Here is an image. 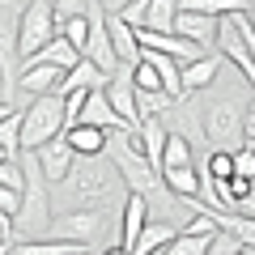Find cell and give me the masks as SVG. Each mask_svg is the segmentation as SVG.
Segmentation results:
<instances>
[{
	"label": "cell",
	"instance_id": "obj_3",
	"mask_svg": "<svg viewBox=\"0 0 255 255\" xmlns=\"http://www.w3.org/2000/svg\"><path fill=\"white\" fill-rule=\"evenodd\" d=\"M64 132H68V98L60 90L34 94V102L26 107V124H21V149H43Z\"/></svg>",
	"mask_w": 255,
	"mask_h": 255
},
{
	"label": "cell",
	"instance_id": "obj_2",
	"mask_svg": "<svg viewBox=\"0 0 255 255\" xmlns=\"http://www.w3.org/2000/svg\"><path fill=\"white\" fill-rule=\"evenodd\" d=\"M107 153L115 157L119 174H124V183H128L132 191H145V196H153L157 187H166L162 170H157V166L145 157V149H140V128H124V132H111Z\"/></svg>",
	"mask_w": 255,
	"mask_h": 255
},
{
	"label": "cell",
	"instance_id": "obj_13",
	"mask_svg": "<svg viewBox=\"0 0 255 255\" xmlns=\"http://www.w3.org/2000/svg\"><path fill=\"white\" fill-rule=\"evenodd\" d=\"M226 64H230V60H226L221 51H209V55H200V60H187V64H183V90H187V94L209 90Z\"/></svg>",
	"mask_w": 255,
	"mask_h": 255
},
{
	"label": "cell",
	"instance_id": "obj_11",
	"mask_svg": "<svg viewBox=\"0 0 255 255\" xmlns=\"http://www.w3.org/2000/svg\"><path fill=\"white\" fill-rule=\"evenodd\" d=\"M217 30H221V17L217 13H204V9H179V21H174V34H187L196 43H204L213 51L217 47Z\"/></svg>",
	"mask_w": 255,
	"mask_h": 255
},
{
	"label": "cell",
	"instance_id": "obj_16",
	"mask_svg": "<svg viewBox=\"0 0 255 255\" xmlns=\"http://www.w3.org/2000/svg\"><path fill=\"white\" fill-rule=\"evenodd\" d=\"M13 251H17V255H85V251H94V247L90 243H77V238H55L51 234L47 243H13Z\"/></svg>",
	"mask_w": 255,
	"mask_h": 255
},
{
	"label": "cell",
	"instance_id": "obj_4",
	"mask_svg": "<svg viewBox=\"0 0 255 255\" xmlns=\"http://www.w3.org/2000/svg\"><path fill=\"white\" fill-rule=\"evenodd\" d=\"M21 162H26V191H21V209H17V230L21 234H38V230H51V179L43 174L34 149H21Z\"/></svg>",
	"mask_w": 255,
	"mask_h": 255
},
{
	"label": "cell",
	"instance_id": "obj_22",
	"mask_svg": "<svg viewBox=\"0 0 255 255\" xmlns=\"http://www.w3.org/2000/svg\"><path fill=\"white\" fill-rule=\"evenodd\" d=\"M166 166H191V145H187V136H174L170 132V140H166V162H162V170Z\"/></svg>",
	"mask_w": 255,
	"mask_h": 255
},
{
	"label": "cell",
	"instance_id": "obj_10",
	"mask_svg": "<svg viewBox=\"0 0 255 255\" xmlns=\"http://www.w3.org/2000/svg\"><path fill=\"white\" fill-rule=\"evenodd\" d=\"M34 153H38V162H43V174L51 179V187L68 179V174H73V166H77V157H81V153L73 149V140H68V136L47 140V145H43V149H34Z\"/></svg>",
	"mask_w": 255,
	"mask_h": 255
},
{
	"label": "cell",
	"instance_id": "obj_23",
	"mask_svg": "<svg viewBox=\"0 0 255 255\" xmlns=\"http://www.w3.org/2000/svg\"><path fill=\"white\" fill-rule=\"evenodd\" d=\"M0 187H17L26 191V162H0Z\"/></svg>",
	"mask_w": 255,
	"mask_h": 255
},
{
	"label": "cell",
	"instance_id": "obj_15",
	"mask_svg": "<svg viewBox=\"0 0 255 255\" xmlns=\"http://www.w3.org/2000/svg\"><path fill=\"white\" fill-rule=\"evenodd\" d=\"M162 179H166V191L179 196V200H196V196L204 191V179L191 170V166H166Z\"/></svg>",
	"mask_w": 255,
	"mask_h": 255
},
{
	"label": "cell",
	"instance_id": "obj_28",
	"mask_svg": "<svg viewBox=\"0 0 255 255\" xmlns=\"http://www.w3.org/2000/svg\"><path fill=\"white\" fill-rule=\"evenodd\" d=\"M251 115H255V107H251Z\"/></svg>",
	"mask_w": 255,
	"mask_h": 255
},
{
	"label": "cell",
	"instance_id": "obj_19",
	"mask_svg": "<svg viewBox=\"0 0 255 255\" xmlns=\"http://www.w3.org/2000/svg\"><path fill=\"white\" fill-rule=\"evenodd\" d=\"M30 60H51V64H64V68H73V64H77V60H85V55L77 51V47H73V38H68V34L60 30V34H55L47 47H38V51L30 55Z\"/></svg>",
	"mask_w": 255,
	"mask_h": 255
},
{
	"label": "cell",
	"instance_id": "obj_18",
	"mask_svg": "<svg viewBox=\"0 0 255 255\" xmlns=\"http://www.w3.org/2000/svg\"><path fill=\"white\" fill-rule=\"evenodd\" d=\"M64 136L73 140L77 153H107V145H111V132L98 128V124H73Z\"/></svg>",
	"mask_w": 255,
	"mask_h": 255
},
{
	"label": "cell",
	"instance_id": "obj_21",
	"mask_svg": "<svg viewBox=\"0 0 255 255\" xmlns=\"http://www.w3.org/2000/svg\"><path fill=\"white\" fill-rule=\"evenodd\" d=\"M60 30L68 38H73V47L77 51H90V13H77V17H60Z\"/></svg>",
	"mask_w": 255,
	"mask_h": 255
},
{
	"label": "cell",
	"instance_id": "obj_5",
	"mask_svg": "<svg viewBox=\"0 0 255 255\" xmlns=\"http://www.w3.org/2000/svg\"><path fill=\"white\" fill-rule=\"evenodd\" d=\"M60 34V13H55V0H30L21 9L17 21V60L26 64L38 47H47L51 38Z\"/></svg>",
	"mask_w": 255,
	"mask_h": 255
},
{
	"label": "cell",
	"instance_id": "obj_7",
	"mask_svg": "<svg viewBox=\"0 0 255 255\" xmlns=\"http://www.w3.org/2000/svg\"><path fill=\"white\" fill-rule=\"evenodd\" d=\"M111 217H119V213H111L107 204H81V209H68V213H60V217H51V230H47V234L77 238V243L94 247V238H102V230L111 226Z\"/></svg>",
	"mask_w": 255,
	"mask_h": 255
},
{
	"label": "cell",
	"instance_id": "obj_27",
	"mask_svg": "<svg viewBox=\"0 0 255 255\" xmlns=\"http://www.w3.org/2000/svg\"><path fill=\"white\" fill-rule=\"evenodd\" d=\"M247 145H255V140H247Z\"/></svg>",
	"mask_w": 255,
	"mask_h": 255
},
{
	"label": "cell",
	"instance_id": "obj_9",
	"mask_svg": "<svg viewBox=\"0 0 255 255\" xmlns=\"http://www.w3.org/2000/svg\"><path fill=\"white\" fill-rule=\"evenodd\" d=\"M107 94H111V102L119 107V115L128 119L132 128H140V94H136V77H132V64H124L115 77L107 81Z\"/></svg>",
	"mask_w": 255,
	"mask_h": 255
},
{
	"label": "cell",
	"instance_id": "obj_24",
	"mask_svg": "<svg viewBox=\"0 0 255 255\" xmlns=\"http://www.w3.org/2000/svg\"><path fill=\"white\" fill-rule=\"evenodd\" d=\"M94 0H55V13L60 17H77V13H90Z\"/></svg>",
	"mask_w": 255,
	"mask_h": 255
},
{
	"label": "cell",
	"instance_id": "obj_25",
	"mask_svg": "<svg viewBox=\"0 0 255 255\" xmlns=\"http://www.w3.org/2000/svg\"><path fill=\"white\" fill-rule=\"evenodd\" d=\"M17 209H21V191L17 187H0V213H13L17 217Z\"/></svg>",
	"mask_w": 255,
	"mask_h": 255
},
{
	"label": "cell",
	"instance_id": "obj_12",
	"mask_svg": "<svg viewBox=\"0 0 255 255\" xmlns=\"http://www.w3.org/2000/svg\"><path fill=\"white\" fill-rule=\"evenodd\" d=\"M26 73L17 77V85L26 94H51V90H60V81H64V64H51V60H26L21 64Z\"/></svg>",
	"mask_w": 255,
	"mask_h": 255
},
{
	"label": "cell",
	"instance_id": "obj_14",
	"mask_svg": "<svg viewBox=\"0 0 255 255\" xmlns=\"http://www.w3.org/2000/svg\"><path fill=\"white\" fill-rule=\"evenodd\" d=\"M166 140H170V128L162 124V115H145L140 119V149H145V157L162 170L166 162Z\"/></svg>",
	"mask_w": 255,
	"mask_h": 255
},
{
	"label": "cell",
	"instance_id": "obj_26",
	"mask_svg": "<svg viewBox=\"0 0 255 255\" xmlns=\"http://www.w3.org/2000/svg\"><path fill=\"white\" fill-rule=\"evenodd\" d=\"M94 4H102L107 13H124L128 4H132V0H94Z\"/></svg>",
	"mask_w": 255,
	"mask_h": 255
},
{
	"label": "cell",
	"instance_id": "obj_20",
	"mask_svg": "<svg viewBox=\"0 0 255 255\" xmlns=\"http://www.w3.org/2000/svg\"><path fill=\"white\" fill-rule=\"evenodd\" d=\"M213 234H217V230H213ZM213 234H191V230H183V234L166 247V255H209Z\"/></svg>",
	"mask_w": 255,
	"mask_h": 255
},
{
	"label": "cell",
	"instance_id": "obj_1",
	"mask_svg": "<svg viewBox=\"0 0 255 255\" xmlns=\"http://www.w3.org/2000/svg\"><path fill=\"white\" fill-rule=\"evenodd\" d=\"M64 187H68V200L73 204H107L124 187V174H119L111 153H81L73 174L64 179Z\"/></svg>",
	"mask_w": 255,
	"mask_h": 255
},
{
	"label": "cell",
	"instance_id": "obj_6",
	"mask_svg": "<svg viewBox=\"0 0 255 255\" xmlns=\"http://www.w3.org/2000/svg\"><path fill=\"white\" fill-rule=\"evenodd\" d=\"M204 140L213 149H238L247 145V115L238 98H217L204 111Z\"/></svg>",
	"mask_w": 255,
	"mask_h": 255
},
{
	"label": "cell",
	"instance_id": "obj_17",
	"mask_svg": "<svg viewBox=\"0 0 255 255\" xmlns=\"http://www.w3.org/2000/svg\"><path fill=\"white\" fill-rule=\"evenodd\" d=\"M179 238V230L170 226V221H153L149 217V226L140 230V238H136V251L132 255H157V251H166V247Z\"/></svg>",
	"mask_w": 255,
	"mask_h": 255
},
{
	"label": "cell",
	"instance_id": "obj_8",
	"mask_svg": "<svg viewBox=\"0 0 255 255\" xmlns=\"http://www.w3.org/2000/svg\"><path fill=\"white\" fill-rule=\"evenodd\" d=\"M145 226H149V196H145V191L124 196V209H119V247H115V251H128V255H132Z\"/></svg>",
	"mask_w": 255,
	"mask_h": 255
}]
</instances>
